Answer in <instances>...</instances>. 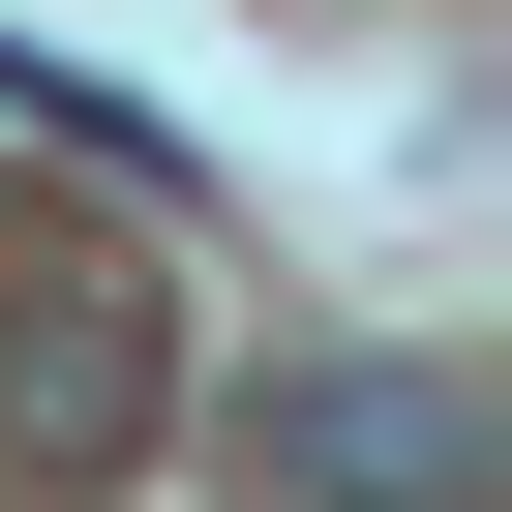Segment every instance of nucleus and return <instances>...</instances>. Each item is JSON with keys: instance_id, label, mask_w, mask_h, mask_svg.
Wrapping results in <instances>:
<instances>
[{"instance_id": "1", "label": "nucleus", "mask_w": 512, "mask_h": 512, "mask_svg": "<svg viewBox=\"0 0 512 512\" xmlns=\"http://www.w3.org/2000/svg\"><path fill=\"white\" fill-rule=\"evenodd\" d=\"M272 512H512V452H482V392L452 362H272Z\"/></svg>"}, {"instance_id": "2", "label": "nucleus", "mask_w": 512, "mask_h": 512, "mask_svg": "<svg viewBox=\"0 0 512 512\" xmlns=\"http://www.w3.org/2000/svg\"><path fill=\"white\" fill-rule=\"evenodd\" d=\"M0 422H31V452H121V422H151V332H121L91 272H31V332H0Z\"/></svg>"}]
</instances>
